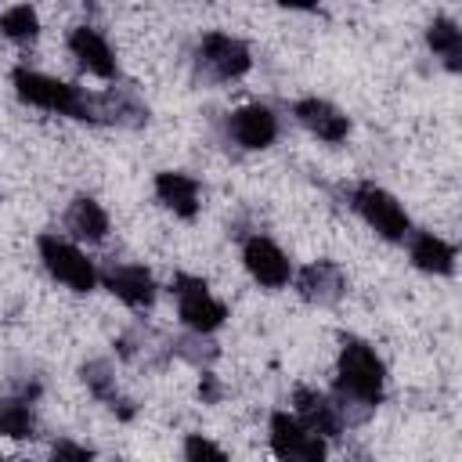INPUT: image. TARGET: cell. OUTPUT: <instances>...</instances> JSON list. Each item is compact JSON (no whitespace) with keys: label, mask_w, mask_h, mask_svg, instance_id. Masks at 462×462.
Returning <instances> with one entry per match:
<instances>
[{"label":"cell","mask_w":462,"mask_h":462,"mask_svg":"<svg viewBox=\"0 0 462 462\" xmlns=\"http://www.w3.org/2000/svg\"><path fill=\"white\" fill-rule=\"evenodd\" d=\"M292 415H296L307 430H314L318 437H325V440L339 437L343 426H346L339 404L328 401V397H325L321 390H314V386H296V390H292Z\"/></svg>","instance_id":"4fadbf2b"},{"label":"cell","mask_w":462,"mask_h":462,"mask_svg":"<svg viewBox=\"0 0 462 462\" xmlns=\"http://www.w3.org/2000/svg\"><path fill=\"white\" fill-rule=\"evenodd\" d=\"M350 206L354 213L386 242H404L411 231V220L404 213V206L397 202V195H390L386 188H379L375 180H361L350 188Z\"/></svg>","instance_id":"277c9868"},{"label":"cell","mask_w":462,"mask_h":462,"mask_svg":"<svg viewBox=\"0 0 462 462\" xmlns=\"http://www.w3.org/2000/svg\"><path fill=\"white\" fill-rule=\"evenodd\" d=\"M79 375H83V383H87V390L94 393L97 404H105V408L116 411L119 419H134V404H130V397L119 390V383H116V375H112L108 361H87V365L79 368Z\"/></svg>","instance_id":"e0dca14e"},{"label":"cell","mask_w":462,"mask_h":462,"mask_svg":"<svg viewBox=\"0 0 462 462\" xmlns=\"http://www.w3.org/2000/svg\"><path fill=\"white\" fill-rule=\"evenodd\" d=\"M69 54L76 58V65H79L87 76H97V79H116V76H119L116 54H112L108 40H105L94 25H76V29L69 32Z\"/></svg>","instance_id":"5bb4252c"},{"label":"cell","mask_w":462,"mask_h":462,"mask_svg":"<svg viewBox=\"0 0 462 462\" xmlns=\"http://www.w3.org/2000/svg\"><path fill=\"white\" fill-rule=\"evenodd\" d=\"M51 455H54V458H94V448L72 444V440H58V444L51 448Z\"/></svg>","instance_id":"603a6c76"},{"label":"cell","mask_w":462,"mask_h":462,"mask_svg":"<svg viewBox=\"0 0 462 462\" xmlns=\"http://www.w3.org/2000/svg\"><path fill=\"white\" fill-rule=\"evenodd\" d=\"M155 199L180 220H195L199 209H202V188L191 173H180V170H159L155 173Z\"/></svg>","instance_id":"9a60e30c"},{"label":"cell","mask_w":462,"mask_h":462,"mask_svg":"<svg viewBox=\"0 0 462 462\" xmlns=\"http://www.w3.org/2000/svg\"><path fill=\"white\" fill-rule=\"evenodd\" d=\"M242 263H245L249 278L263 289H285L292 282V260L267 235H249L242 242Z\"/></svg>","instance_id":"ba28073f"},{"label":"cell","mask_w":462,"mask_h":462,"mask_svg":"<svg viewBox=\"0 0 462 462\" xmlns=\"http://www.w3.org/2000/svg\"><path fill=\"white\" fill-rule=\"evenodd\" d=\"M271 451L278 458H289V462H321L328 455V440L318 437L314 430H307L292 411H274L271 422Z\"/></svg>","instance_id":"52a82bcc"},{"label":"cell","mask_w":462,"mask_h":462,"mask_svg":"<svg viewBox=\"0 0 462 462\" xmlns=\"http://www.w3.org/2000/svg\"><path fill=\"white\" fill-rule=\"evenodd\" d=\"M65 227L79 238V242H105L108 235V213L97 199L90 195H76L69 202V213H65Z\"/></svg>","instance_id":"ac0fdd59"},{"label":"cell","mask_w":462,"mask_h":462,"mask_svg":"<svg viewBox=\"0 0 462 462\" xmlns=\"http://www.w3.org/2000/svg\"><path fill=\"white\" fill-rule=\"evenodd\" d=\"M173 300H177V318L184 328L195 336H209L227 321V303L213 296V289L199 274H173Z\"/></svg>","instance_id":"5b68a950"},{"label":"cell","mask_w":462,"mask_h":462,"mask_svg":"<svg viewBox=\"0 0 462 462\" xmlns=\"http://www.w3.org/2000/svg\"><path fill=\"white\" fill-rule=\"evenodd\" d=\"M184 458L188 462H224L227 451L220 444H213L209 437H202V433H188L184 437Z\"/></svg>","instance_id":"7402d4cb"},{"label":"cell","mask_w":462,"mask_h":462,"mask_svg":"<svg viewBox=\"0 0 462 462\" xmlns=\"http://www.w3.org/2000/svg\"><path fill=\"white\" fill-rule=\"evenodd\" d=\"M0 32L14 43H32L40 36V14L29 4H14L0 14Z\"/></svg>","instance_id":"44dd1931"},{"label":"cell","mask_w":462,"mask_h":462,"mask_svg":"<svg viewBox=\"0 0 462 462\" xmlns=\"http://www.w3.org/2000/svg\"><path fill=\"white\" fill-rule=\"evenodd\" d=\"M0 437L11 440L36 437V411L29 397H0Z\"/></svg>","instance_id":"ffe728a7"},{"label":"cell","mask_w":462,"mask_h":462,"mask_svg":"<svg viewBox=\"0 0 462 462\" xmlns=\"http://www.w3.org/2000/svg\"><path fill=\"white\" fill-rule=\"evenodd\" d=\"M278 7H289V11H310L318 7V0H274Z\"/></svg>","instance_id":"cb8c5ba5"},{"label":"cell","mask_w":462,"mask_h":462,"mask_svg":"<svg viewBox=\"0 0 462 462\" xmlns=\"http://www.w3.org/2000/svg\"><path fill=\"white\" fill-rule=\"evenodd\" d=\"M36 249H40V260H43L47 274H51L54 282H61L65 289H72V292H94V289H97L101 274H97L94 260H90L76 242L54 235V231H43V235L36 238Z\"/></svg>","instance_id":"3957f363"},{"label":"cell","mask_w":462,"mask_h":462,"mask_svg":"<svg viewBox=\"0 0 462 462\" xmlns=\"http://www.w3.org/2000/svg\"><path fill=\"white\" fill-rule=\"evenodd\" d=\"M292 285H296L300 300H307L314 307H332L346 292V278H343L339 263H332V260H314V263L292 271Z\"/></svg>","instance_id":"7c38bea8"},{"label":"cell","mask_w":462,"mask_h":462,"mask_svg":"<svg viewBox=\"0 0 462 462\" xmlns=\"http://www.w3.org/2000/svg\"><path fill=\"white\" fill-rule=\"evenodd\" d=\"M426 47L433 51V58L444 61L448 72H458V69H462V29H458L455 18L437 14V18L426 25Z\"/></svg>","instance_id":"d6986e66"},{"label":"cell","mask_w":462,"mask_h":462,"mask_svg":"<svg viewBox=\"0 0 462 462\" xmlns=\"http://www.w3.org/2000/svg\"><path fill=\"white\" fill-rule=\"evenodd\" d=\"M101 282L130 310H148L155 303V292H159V285H155V278H152V271L144 263H112L101 274Z\"/></svg>","instance_id":"30bf717a"},{"label":"cell","mask_w":462,"mask_h":462,"mask_svg":"<svg viewBox=\"0 0 462 462\" xmlns=\"http://www.w3.org/2000/svg\"><path fill=\"white\" fill-rule=\"evenodd\" d=\"M227 137H231L238 148H245V152L271 148V144L278 141V116H274L267 105H260V101L242 105V108H235V112L227 116Z\"/></svg>","instance_id":"9c48e42d"},{"label":"cell","mask_w":462,"mask_h":462,"mask_svg":"<svg viewBox=\"0 0 462 462\" xmlns=\"http://www.w3.org/2000/svg\"><path fill=\"white\" fill-rule=\"evenodd\" d=\"M253 65V54L249 47L231 36V32H206L195 47V69L202 72V79L209 83H231V79H242Z\"/></svg>","instance_id":"8992f818"},{"label":"cell","mask_w":462,"mask_h":462,"mask_svg":"<svg viewBox=\"0 0 462 462\" xmlns=\"http://www.w3.org/2000/svg\"><path fill=\"white\" fill-rule=\"evenodd\" d=\"M386 393V368L372 343L361 336H339V357H336V404L343 411V422H361L383 404Z\"/></svg>","instance_id":"7a4b0ae2"},{"label":"cell","mask_w":462,"mask_h":462,"mask_svg":"<svg viewBox=\"0 0 462 462\" xmlns=\"http://www.w3.org/2000/svg\"><path fill=\"white\" fill-rule=\"evenodd\" d=\"M292 116L307 134H314L325 144H339L350 137V116L325 97H300L292 105Z\"/></svg>","instance_id":"8fae6325"},{"label":"cell","mask_w":462,"mask_h":462,"mask_svg":"<svg viewBox=\"0 0 462 462\" xmlns=\"http://www.w3.org/2000/svg\"><path fill=\"white\" fill-rule=\"evenodd\" d=\"M11 87L18 94V101L32 105V108H43V112H54V116H69V119H79V123H116V126H141L148 119V108L126 94V90H105V94H94V90H83V87H72L65 79H54L47 72H36L29 65H18L11 72Z\"/></svg>","instance_id":"6da1fadb"},{"label":"cell","mask_w":462,"mask_h":462,"mask_svg":"<svg viewBox=\"0 0 462 462\" xmlns=\"http://www.w3.org/2000/svg\"><path fill=\"white\" fill-rule=\"evenodd\" d=\"M408 256L426 274H455V245L433 231H408Z\"/></svg>","instance_id":"2e32d148"}]
</instances>
